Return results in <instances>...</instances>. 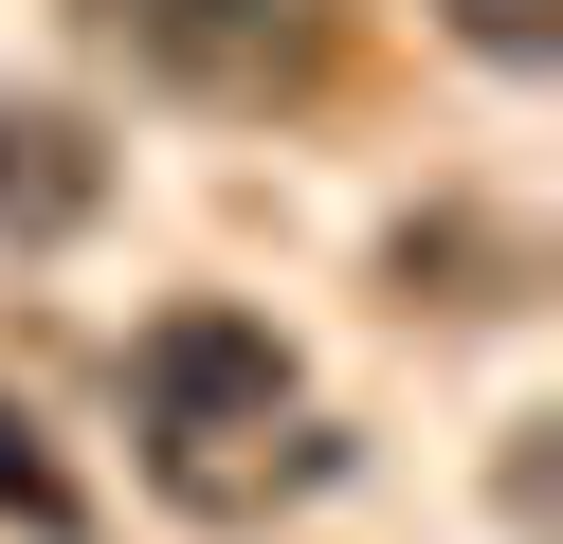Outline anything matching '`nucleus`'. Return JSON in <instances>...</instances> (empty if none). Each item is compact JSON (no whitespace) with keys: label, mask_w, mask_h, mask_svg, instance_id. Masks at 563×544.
Returning <instances> with one entry per match:
<instances>
[{"label":"nucleus","mask_w":563,"mask_h":544,"mask_svg":"<svg viewBox=\"0 0 563 544\" xmlns=\"http://www.w3.org/2000/svg\"><path fill=\"white\" fill-rule=\"evenodd\" d=\"M454 19V55H490V73H545L563 55V0H437Z\"/></svg>","instance_id":"39448f33"},{"label":"nucleus","mask_w":563,"mask_h":544,"mask_svg":"<svg viewBox=\"0 0 563 544\" xmlns=\"http://www.w3.org/2000/svg\"><path fill=\"white\" fill-rule=\"evenodd\" d=\"M91 200H110V145L55 91H0V236H74Z\"/></svg>","instance_id":"7ed1b4c3"},{"label":"nucleus","mask_w":563,"mask_h":544,"mask_svg":"<svg viewBox=\"0 0 563 544\" xmlns=\"http://www.w3.org/2000/svg\"><path fill=\"white\" fill-rule=\"evenodd\" d=\"M74 19L183 109H291L345 55V0H74Z\"/></svg>","instance_id":"f03ea898"},{"label":"nucleus","mask_w":563,"mask_h":544,"mask_svg":"<svg viewBox=\"0 0 563 544\" xmlns=\"http://www.w3.org/2000/svg\"><path fill=\"white\" fill-rule=\"evenodd\" d=\"M128 381H146V471H164V508H200V526H255V508H291V490L345 471V435L291 399V345H273L255 309H164Z\"/></svg>","instance_id":"f257e3e1"},{"label":"nucleus","mask_w":563,"mask_h":544,"mask_svg":"<svg viewBox=\"0 0 563 544\" xmlns=\"http://www.w3.org/2000/svg\"><path fill=\"white\" fill-rule=\"evenodd\" d=\"M0 526H19V544H91V490L19 435V399H0Z\"/></svg>","instance_id":"20e7f679"}]
</instances>
